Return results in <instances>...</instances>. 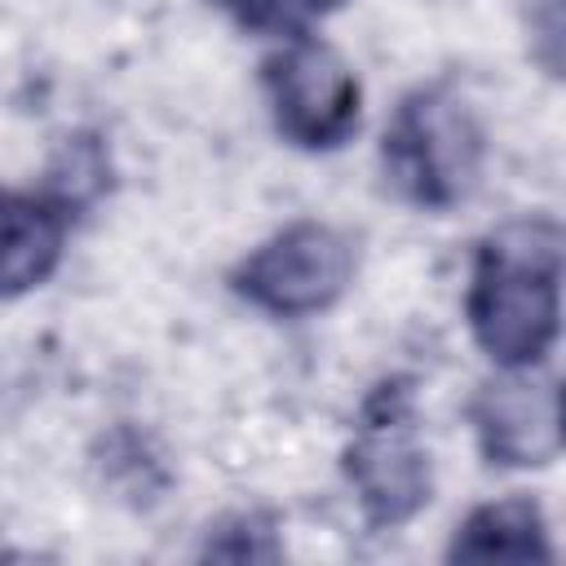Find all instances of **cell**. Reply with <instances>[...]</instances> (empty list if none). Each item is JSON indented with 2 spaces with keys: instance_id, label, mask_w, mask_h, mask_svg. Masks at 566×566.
Here are the masks:
<instances>
[{
  "instance_id": "obj_1",
  "label": "cell",
  "mask_w": 566,
  "mask_h": 566,
  "mask_svg": "<svg viewBox=\"0 0 566 566\" xmlns=\"http://www.w3.org/2000/svg\"><path fill=\"white\" fill-rule=\"evenodd\" d=\"M562 230L553 217H522L491 230L469 279L473 340L509 371L531 367L557 336Z\"/></svg>"
},
{
  "instance_id": "obj_2",
  "label": "cell",
  "mask_w": 566,
  "mask_h": 566,
  "mask_svg": "<svg viewBox=\"0 0 566 566\" xmlns=\"http://www.w3.org/2000/svg\"><path fill=\"white\" fill-rule=\"evenodd\" d=\"M380 168L411 208L447 212L464 203L482 177V124L469 97L451 84L407 93L385 128Z\"/></svg>"
},
{
  "instance_id": "obj_3",
  "label": "cell",
  "mask_w": 566,
  "mask_h": 566,
  "mask_svg": "<svg viewBox=\"0 0 566 566\" xmlns=\"http://www.w3.org/2000/svg\"><path fill=\"white\" fill-rule=\"evenodd\" d=\"M345 473L363 504V517L380 531L402 526L429 504L433 473H429V451L416 433V407L407 380H385L371 389L354 442L345 451Z\"/></svg>"
},
{
  "instance_id": "obj_4",
  "label": "cell",
  "mask_w": 566,
  "mask_h": 566,
  "mask_svg": "<svg viewBox=\"0 0 566 566\" xmlns=\"http://www.w3.org/2000/svg\"><path fill=\"white\" fill-rule=\"evenodd\" d=\"M349 279H354L349 234H340L327 221H296L239 261L234 292L274 318H305L336 305Z\"/></svg>"
},
{
  "instance_id": "obj_5",
  "label": "cell",
  "mask_w": 566,
  "mask_h": 566,
  "mask_svg": "<svg viewBox=\"0 0 566 566\" xmlns=\"http://www.w3.org/2000/svg\"><path fill=\"white\" fill-rule=\"evenodd\" d=\"M274 128L301 150H332L358 128V75L349 62L310 35L287 44L261 66Z\"/></svg>"
},
{
  "instance_id": "obj_6",
  "label": "cell",
  "mask_w": 566,
  "mask_h": 566,
  "mask_svg": "<svg viewBox=\"0 0 566 566\" xmlns=\"http://www.w3.org/2000/svg\"><path fill=\"white\" fill-rule=\"evenodd\" d=\"M84 195V177L49 181L40 190H0V301L40 287L57 270Z\"/></svg>"
},
{
  "instance_id": "obj_7",
  "label": "cell",
  "mask_w": 566,
  "mask_h": 566,
  "mask_svg": "<svg viewBox=\"0 0 566 566\" xmlns=\"http://www.w3.org/2000/svg\"><path fill=\"white\" fill-rule=\"evenodd\" d=\"M473 433L491 464L504 469H539L557 460L562 447V416H557V385L531 376H504L478 389Z\"/></svg>"
},
{
  "instance_id": "obj_8",
  "label": "cell",
  "mask_w": 566,
  "mask_h": 566,
  "mask_svg": "<svg viewBox=\"0 0 566 566\" xmlns=\"http://www.w3.org/2000/svg\"><path fill=\"white\" fill-rule=\"evenodd\" d=\"M451 562H548V526L535 500L513 495V500H495L482 504L464 517V526L455 531Z\"/></svg>"
},
{
  "instance_id": "obj_9",
  "label": "cell",
  "mask_w": 566,
  "mask_h": 566,
  "mask_svg": "<svg viewBox=\"0 0 566 566\" xmlns=\"http://www.w3.org/2000/svg\"><path fill=\"white\" fill-rule=\"evenodd\" d=\"M221 13H230L248 31L265 35H305L310 22L332 13L340 0H212Z\"/></svg>"
}]
</instances>
